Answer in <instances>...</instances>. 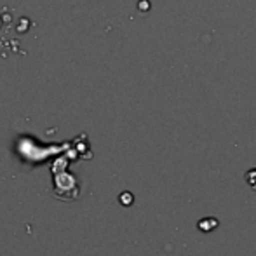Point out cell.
I'll use <instances>...</instances> for the list:
<instances>
[{"mask_svg": "<svg viewBox=\"0 0 256 256\" xmlns=\"http://www.w3.org/2000/svg\"><path fill=\"white\" fill-rule=\"evenodd\" d=\"M214 226H218V222L212 218H204L202 222H199V228L202 230V232H211Z\"/></svg>", "mask_w": 256, "mask_h": 256, "instance_id": "cell-1", "label": "cell"}, {"mask_svg": "<svg viewBox=\"0 0 256 256\" xmlns=\"http://www.w3.org/2000/svg\"><path fill=\"white\" fill-rule=\"evenodd\" d=\"M246 182H248V185H250L251 188L256 190V168L250 169V171L246 172Z\"/></svg>", "mask_w": 256, "mask_h": 256, "instance_id": "cell-2", "label": "cell"}]
</instances>
